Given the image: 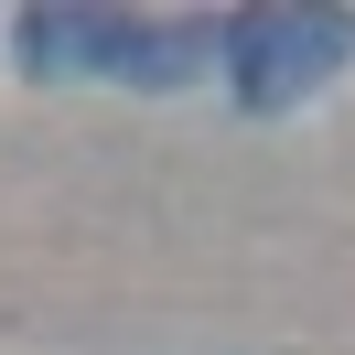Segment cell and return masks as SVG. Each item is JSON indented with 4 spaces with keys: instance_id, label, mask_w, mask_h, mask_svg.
Listing matches in <instances>:
<instances>
[{
    "instance_id": "7a4b0ae2",
    "label": "cell",
    "mask_w": 355,
    "mask_h": 355,
    "mask_svg": "<svg viewBox=\"0 0 355 355\" xmlns=\"http://www.w3.org/2000/svg\"><path fill=\"white\" fill-rule=\"evenodd\" d=\"M345 54H355V11H334V0H312V11H226L216 22V65L237 87V108H302Z\"/></svg>"
},
{
    "instance_id": "6da1fadb",
    "label": "cell",
    "mask_w": 355,
    "mask_h": 355,
    "mask_svg": "<svg viewBox=\"0 0 355 355\" xmlns=\"http://www.w3.org/2000/svg\"><path fill=\"white\" fill-rule=\"evenodd\" d=\"M33 76H119V87H183L216 65V22H119V11H22L11 22Z\"/></svg>"
}]
</instances>
